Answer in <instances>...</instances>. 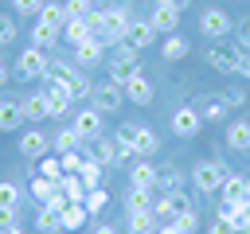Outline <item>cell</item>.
Wrapping results in <instances>:
<instances>
[{"label": "cell", "instance_id": "1", "mask_svg": "<svg viewBox=\"0 0 250 234\" xmlns=\"http://www.w3.org/2000/svg\"><path fill=\"white\" fill-rule=\"evenodd\" d=\"M43 82H51V86H66L74 101H82V98L90 101V86H94V82H86V78H82V70H78L74 62H59V66H51Z\"/></svg>", "mask_w": 250, "mask_h": 234}, {"label": "cell", "instance_id": "2", "mask_svg": "<svg viewBox=\"0 0 250 234\" xmlns=\"http://www.w3.org/2000/svg\"><path fill=\"white\" fill-rule=\"evenodd\" d=\"M47 70H51L47 51H39V47L27 43V47L16 55V78H20V82H39V78H47Z\"/></svg>", "mask_w": 250, "mask_h": 234}, {"label": "cell", "instance_id": "3", "mask_svg": "<svg viewBox=\"0 0 250 234\" xmlns=\"http://www.w3.org/2000/svg\"><path fill=\"white\" fill-rule=\"evenodd\" d=\"M223 179H227V168H223L219 160H199V164L191 168V183H195V191H203V195H215V191L223 187Z\"/></svg>", "mask_w": 250, "mask_h": 234}, {"label": "cell", "instance_id": "4", "mask_svg": "<svg viewBox=\"0 0 250 234\" xmlns=\"http://www.w3.org/2000/svg\"><path fill=\"white\" fill-rule=\"evenodd\" d=\"M129 12L125 8H105V23H102V31H98V39L105 43V47H121V39H125V27H129Z\"/></svg>", "mask_w": 250, "mask_h": 234}, {"label": "cell", "instance_id": "5", "mask_svg": "<svg viewBox=\"0 0 250 234\" xmlns=\"http://www.w3.org/2000/svg\"><path fill=\"white\" fill-rule=\"evenodd\" d=\"M121 101H125V90H121L117 82H94V86H90V105H94V109L117 113Z\"/></svg>", "mask_w": 250, "mask_h": 234}, {"label": "cell", "instance_id": "6", "mask_svg": "<svg viewBox=\"0 0 250 234\" xmlns=\"http://www.w3.org/2000/svg\"><path fill=\"white\" fill-rule=\"evenodd\" d=\"M199 129H203V113H199V105H180V109L172 113V133H176L180 140L195 136Z\"/></svg>", "mask_w": 250, "mask_h": 234}, {"label": "cell", "instance_id": "7", "mask_svg": "<svg viewBox=\"0 0 250 234\" xmlns=\"http://www.w3.org/2000/svg\"><path fill=\"white\" fill-rule=\"evenodd\" d=\"M156 39V27L148 23V20H129V27H125V39H121V47H129V51H145L148 43Z\"/></svg>", "mask_w": 250, "mask_h": 234}, {"label": "cell", "instance_id": "8", "mask_svg": "<svg viewBox=\"0 0 250 234\" xmlns=\"http://www.w3.org/2000/svg\"><path fill=\"white\" fill-rule=\"evenodd\" d=\"M141 70V58H137V51H129V47H121V55L109 62V82H117V86H125L133 74Z\"/></svg>", "mask_w": 250, "mask_h": 234}, {"label": "cell", "instance_id": "9", "mask_svg": "<svg viewBox=\"0 0 250 234\" xmlns=\"http://www.w3.org/2000/svg\"><path fill=\"white\" fill-rule=\"evenodd\" d=\"M191 203H188V195L184 191H168V195H160L156 203H152V214H156V222H172L180 211H188Z\"/></svg>", "mask_w": 250, "mask_h": 234}, {"label": "cell", "instance_id": "10", "mask_svg": "<svg viewBox=\"0 0 250 234\" xmlns=\"http://www.w3.org/2000/svg\"><path fill=\"white\" fill-rule=\"evenodd\" d=\"M199 31H203L207 39H223V35H230V16H227L223 8H207V12L199 16Z\"/></svg>", "mask_w": 250, "mask_h": 234}, {"label": "cell", "instance_id": "11", "mask_svg": "<svg viewBox=\"0 0 250 234\" xmlns=\"http://www.w3.org/2000/svg\"><path fill=\"white\" fill-rule=\"evenodd\" d=\"M207 66L211 70H223V74H238V62H242V47L234 51H223V47H207Z\"/></svg>", "mask_w": 250, "mask_h": 234}, {"label": "cell", "instance_id": "12", "mask_svg": "<svg viewBox=\"0 0 250 234\" xmlns=\"http://www.w3.org/2000/svg\"><path fill=\"white\" fill-rule=\"evenodd\" d=\"M70 129H74L82 140H98V129H102V109H94V105L78 109V113H74V121H70Z\"/></svg>", "mask_w": 250, "mask_h": 234}, {"label": "cell", "instance_id": "13", "mask_svg": "<svg viewBox=\"0 0 250 234\" xmlns=\"http://www.w3.org/2000/svg\"><path fill=\"white\" fill-rule=\"evenodd\" d=\"M121 90H125V98H129L133 105H148V101L156 98V90H152V82H148V78H145L141 70H137V74H133V78H129V82L121 86Z\"/></svg>", "mask_w": 250, "mask_h": 234}, {"label": "cell", "instance_id": "14", "mask_svg": "<svg viewBox=\"0 0 250 234\" xmlns=\"http://www.w3.org/2000/svg\"><path fill=\"white\" fill-rule=\"evenodd\" d=\"M148 23H152L156 31H164V35H176L180 8H172V4H160V0H156V8H152V16H148Z\"/></svg>", "mask_w": 250, "mask_h": 234}, {"label": "cell", "instance_id": "15", "mask_svg": "<svg viewBox=\"0 0 250 234\" xmlns=\"http://www.w3.org/2000/svg\"><path fill=\"white\" fill-rule=\"evenodd\" d=\"M102 58H105V43H102V39H94V35H90L86 43H78V47H74V66H98Z\"/></svg>", "mask_w": 250, "mask_h": 234}, {"label": "cell", "instance_id": "16", "mask_svg": "<svg viewBox=\"0 0 250 234\" xmlns=\"http://www.w3.org/2000/svg\"><path fill=\"white\" fill-rule=\"evenodd\" d=\"M47 148H51V140H47L39 129H27V133L20 136V152H23L27 160H43V156H47Z\"/></svg>", "mask_w": 250, "mask_h": 234}, {"label": "cell", "instance_id": "17", "mask_svg": "<svg viewBox=\"0 0 250 234\" xmlns=\"http://www.w3.org/2000/svg\"><path fill=\"white\" fill-rule=\"evenodd\" d=\"M23 121H27L23 117V105L12 101V98H0V133H16Z\"/></svg>", "mask_w": 250, "mask_h": 234}, {"label": "cell", "instance_id": "18", "mask_svg": "<svg viewBox=\"0 0 250 234\" xmlns=\"http://www.w3.org/2000/svg\"><path fill=\"white\" fill-rule=\"evenodd\" d=\"M152 211V187H129L125 191V214H148Z\"/></svg>", "mask_w": 250, "mask_h": 234}, {"label": "cell", "instance_id": "19", "mask_svg": "<svg viewBox=\"0 0 250 234\" xmlns=\"http://www.w3.org/2000/svg\"><path fill=\"white\" fill-rule=\"evenodd\" d=\"M215 214H223L238 234H250V207L246 203H223V211H215Z\"/></svg>", "mask_w": 250, "mask_h": 234}, {"label": "cell", "instance_id": "20", "mask_svg": "<svg viewBox=\"0 0 250 234\" xmlns=\"http://www.w3.org/2000/svg\"><path fill=\"white\" fill-rule=\"evenodd\" d=\"M246 191H250L246 176H230V172H227V179H223V187H219L223 203H246Z\"/></svg>", "mask_w": 250, "mask_h": 234}, {"label": "cell", "instance_id": "21", "mask_svg": "<svg viewBox=\"0 0 250 234\" xmlns=\"http://www.w3.org/2000/svg\"><path fill=\"white\" fill-rule=\"evenodd\" d=\"M129 187H156V164L148 160L129 164Z\"/></svg>", "mask_w": 250, "mask_h": 234}, {"label": "cell", "instance_id": "22", "mask_svg": "<svg viewBox=\"0 0 250 234\" xmlns=\"http://www.w3.org/2000/svg\"><path fill=\"white\" fill-rule=\"evenodd\" d=\"M227 148L250 152V121H230L227 125Z\"/></svg>", "mask_w": 250, "mask_h": 234}, {"label": "cell", "instance_id": "23", "mask_svg": "<svg viewBox=\"0 0 250 234\" xmlns=\"http://www.w3.org/2000/svg\"><path fill=\"white\" fill-rule=\"evenodd\" d=\"M43 94H47V109H51V117H62V113L70 109V101H74L66 86H47Z\"/></svg>", "mask_w": 250, "mask_h": 234}, {"label": "cell", "instance_id": "24", "mask_svg": "<svg viewBox=\"0 0 250 234\" xmlns=\"http://www.w3.org/2000/svg\"><path fill=\"white\" fill-rule=\"evenodd\" d=\"M20 105H23V117H27V121H43V117H51V109H47V94H43V90H39V94H27Z\"/></svg>", "mask_w": 250, "mask_h": 234}, {"label": "cell", "instance_id": "25", "mask_svg": "<svg viewBox=\"0 0 250 234\" xmlns=\"http://www.w3.org/2000/svg\"><path fill=\"white\" fill-rule=\"evenodd\" d=\"M35 20L47 23V27H55V31H62V27H66V8H62V4H43Z\"/></svg>", "mask_w": 250, "mask_h": 234}, {"label": "cell", "instance_id": "26", "mask_svg": "<svg viewBox=\"0 0 250 234\" xmlns=\"http://www.w3.org/2000/svg\"><path fill=\"white\" fill-rule=\"evenodd\" d=\"M78 144H82V136H78L70 125H66V129H59V133L51 136V148H55L59 156H62V152H78Z\"/></svg>", "mask_w": 250, "mask_h": 234}, {"label": "cell", "instance_id": "27", "mask_svg": "<svg viewBox=\"0 0 250 234\" xmlns=\"http://www.w3.org/2000/svg\"><path fill=\"white\" fill-rule=\"evenodd\" d=\"M90 160H98L102 168H109V164H117V140H94V148H90Z\"/></svg>", "mask_w": 250, "mask_h": 234}, {"label": "cell", "instance_id": "28", "mask_svg": "<svg viewBox=\"0 0 250 234\" xmlns=\"http://www.w3.org/2000/svg\"><path fill=\"white\" fill-rule=\"evenodd\" d=\"M86 218H90V211H86L82 203H66V207H62V230H82Z\"/></svg>", "mask_w": 250, "mask_h": 234}, {"label": "cell", "instance_id": "29", "mask_svg": "<svg viewBox=\"0 0 250 234\" xmlns=\"http://www.w3.org/2000/svg\"><path fill=\"white\" fill-rule=\"evenodd\" d=\"M62 31H55V27H47V23H31V47H39V51H47V47H55V39H59Z\"/></svg>", "mask_w": 250, "mask_h": 234}, {"label": "cell", "instance_id": "30", "mask_svg": "<svg viewBox=\"0 0 250 234\" xmlns=\"http://www.w3.org/2000/svg\"><path fill=\"white\" fill-rule=\"evenodd\" d=\"M227 109H230V105H227V98H215V94L199 101V113H203V121H223V117H227Z\"/></svg>", "mask_w": 250, "mask_h": 234}, {"label": "cell", "instance_id": "31", "mask_svg": "<svg viewBox=\"0 0 250 234\" xmlns=\"http://www.w3.org/2000/svg\"><path fill=\"white\" fill-rule=\"evenodd\" d=\"M156 187L168 195V191H180V168L176 164H160L156 168Z\"/></svg>", "mask_w": 250, "mask_h": 234}, {"label": "cell", "instance_id": "32", "mask_svg": "<svg viewBox=\"0 0 250 234\" xmlns=\"http://www.w3.org/2000/svg\"><path fill=\"white\" fill-rule=\"evenodd\" d=\"M35 230H43V234H59V230H62V214L51 211V207H39V214H35Z\"/></svg>", "mask_w": 250, "mask_h": 234}, {"label": "cell", "instance_id": "33", "mask_svg": "<svg viewBox=\"0 0 250 234\" xmlns=\"http://www.w3.org/2000/svg\"><path fill=\"white\" fill-rule=\"evenodd\" d=\"M62 39L66 43H86L90 39V27H86V16H78V20H66V27H62Z\"/></svg>", "mask_w": 250, "mask_h": 234}, {"label": "cell", "instance_id": "34", "mask_svg": "<svg viewBox=\"0 0 250 234\" xmlns=\"http://www.w3.org/2000/svg\"><path fill=\"white\" fill-rule=\"evenodd\" d=\"M59 191H62L70 203H82V199H86V183H82V176H62V179H59Z\"/></svg>", "mask_w": 250, "mask_h": 234}, {"label": "cell", "instance_id": "35", "mask_svg": "<svg viewBox=\"0 0 250 234\" xmlns=\"http://www.w3.org/2000/svg\"><path fill=\"white\" fill-rule=\"evenodd\" d=\"M156 226H160V222H156L152 211H148V214H129V230H125V234H156Z\"/></svg>", "mask_w": 250, "mask_h": 234}, {"label": "cell", "instance_id": "36", "mask_svg": "<svg viewBox=\"0 0 250 234\" xmlns=\"http://www.w3.org/2000/svg\"><path fill=\"white\" fill-rule=\"evenodd\" d=\"M55 191H59V183H55V179H47V176H35V179H31V199H39V207H43Z\"/></svg>", "mask_w": 250, "mask_h": 234}, {"label": "cell", "instance_id": "37", "mask_svg": "<svg viewBox=\"0 0 250 234\" xmlns=\"http://www.w3.org/2000/svg\"><path fill=\"white\" fill-rule=\"evenodd\" d=\"M137 133H141V125H137V121H125V125L113 133V140H117L121 148H133V152H137Z\"/></svg>", "mask_w": 250, "mask_h": 234}, {"label": "cell", "instance_id": "38", "mask_svg": "<svg viewBox=\"0 0 250 234\" xmlns=\"http://www.w3.org/2000/svg\"><path fill=\"white\" fill-rule=\"evenodd\" d=\"M160 55H164V58H184V55H188V39H184V35H168L164 47H160Z\"/></svg>", "mask_w": 250, "mask_h": 234}, {"label": "cell", "instance_id": "39", "mask_svg": "<svg viewBox=\"0 0 250 234\" xmlns=\"http://www.w3.org/2000/svg\"><path fill=\"white\" fill-rule=\"evenodd\" d=\"M156 148H160V140H156V133L141 125V133H137V156H152Z\"/></svg>", "mask_w": 250, "mask_h": 234}, {"label": "cell", "instance_id": "40", "mask_svg": "<svg viewBox=\"0 0 250 234\" xmlns=\"http://www.w3.org/2000/svg\"><path fill=\"white\" fill-rule=\"evenodd\" d=\"M78 176H82V183H86V191H94V187H102V164H98V160H86Z\"/></svg>", "mask_w": 250, "mask_h": 234}, {"label": "cell", "instance_id": "41", "mask_svg": "<svg viewBox=\"0 0 250 234\" xmlns=\"http://www.w3.org/2000/svg\"><path fill=\"white\" fill-rule=\"evenodd\" d=\"M39 176H47V179L59 183V179H62V160H59V156H43V160H39Z\"/></svg>", "mask_w": 250, "mask_h": 234}, {"label": "cell", "instance_id": "42", "mask_svg": "<svg viewBox=\"0 0 250 234\" xmlns=\"http://www.w3.org/2000/svg\"><path fill=\"white\" fill-rule=\"evenodd\" d=\"M0 207H20V187L12 179H0Z\"/></svg>", "mask_w": 250, "mask_h": 234}, {"label": "cell", "instance_id": "43", "mask_svg": "<svg viewBox=\"0 0 250 234\" xmlns=\"http://www.w3.org/2000/svg\"><path fill=\"white\" fill-rule=\"evenodd\" d=\"M59 160H62V176H78V172H82V164H86V160H82V152H62Z\"/></svg>", "mask_w": 250, "mask_h": 234}, {"label": "cell", "instance_id": "44", "mask_svg": "<svg viewBox=\"0 0 250 234\" xmlns=\"http://www.w3.org/2000/svg\"><path fill=\"white\" fill-rule=\"evenodd\" d=\"M172 222H176V226H180L184 234H191V230L199 226V214H195V207H188V211H180V214H176Z\"/></svg>", "mask_w": 250, "mask_h": 234}, {"label": "cell", "instance_id": "45", "mask_svg": "<svg viewBox=\"0 0 250 234\" xmlns=\"http://www.w3.org/2000/svg\"><path fill=\"white\" fill-rule=\"evenodd\" d=\"M105 199H109V195H105L102 187H94V191H86V199H82V207H86V211L94 214V211H102V207H105Z\"/></svg>", "mask_w": 250, "mask_h": 234}, {"label": "cell", "instance_id": "46", "mask_svg": "<svg viewBox=\"0 0 250 234\" xmlns=\"http://www.w3.org/2000/svg\"><path fill=\"white\" fill-rule=\"evenodd\" d=\"M43 4H47V0H12V8H16L20 16H39Z\"/></svg>", "mask_w": 250, "mask_h": 234}, {"label": "cell", "instance_id": "47", "mask_svg": "<svg viewBox=\"0 0 250 234\" xmlns=\"http://www.w3.org/2000/svg\"><path fill=\"white\" fill-rule=\"evenodd\" d=\"M12 39H16V23H12V16H4V12H0V47H4V43H12Z\"/></svg>", "mask_w": 250, "mask_h": 234}, {"label": "cell", "instance_id": "48", "mask_svg": "<svg viewBox=\"0 0 250 234\" xmlns=\"http://www.w3.org/2000/svg\"><path fill=\"white\" fill-rule=\"evenodd\" d=\"M207 234H238V230H234V226H230V222H227L223 214H215V222L207 226Z\"/></svg>", "mask_w": 250, "mask_h": 234}, {"label": "cell", "instance_id": "49", "mask_svg": "<svg viewBox=\"0 0 250 234\" xmlns=\"http://www.w3.org/2000/svg\"><path fill=\"white\" fill-rule=\"evenodd\" d=\"M8 226H16V207H0V234Z\"/></svg>", "mask_w": 250, "mask_h": 234}, {"label": "cell", "instance_id": "50", "mask_svg": "<svg viewBox=\"0 0 250 234\" xmlns=\"http://www.w3.org/2000/svg\"><path fill=\"white\" fill-rule=\"evenodd\" d=\"M238 47L250 55V20H242V23H238Z\"/></svg>", "mask_w": 250, "mask_h": 234}, {"label": "cell", "instance_id": "51", "mask_svg": "<svg viewBox=\"0 0 250 234\" xmlns=\"http://www.w3.org/2000/svg\"><path fill=\"white\" fill-rule=\"evenodd\" d=\"M66 203H70V199H66L62 191H55V195H51V199H47L43 207H51V211H59V214H62V207H66Z\"/></svg>", "mask_w": 250, "mask_h": 234}, {"label": "cell", "instance_id": "52", "mask_svg": "<svg viewBox=\"0 0 250 234\" xmlns=\"http://www.w3.org/2000/svg\"><path fill=\"white\" fill-rule=\"evenodd\" d=\"M223 98H227V105H242V101H246V94H242V90H227Z\"/></svg>", "mask_w": 250, "mask_h": 234}, {"label": "cell", "instance_id": "53", "mask_svg": "<svg viewBox=\"0 0 250 234\" xmlns=\"http://www.w3.org/2000/svg\"><path fill=\"white\" fill-rule=\"evenodd\" d=\"M133 156H137V152H133V148H121V144H117V164H121V168H125V164H129V160H133Z\"/></svg>", "mask_w": 250, "mask_h": 234}, {"label": "cell", "instance_id": "54", "mask_svg": "<svg viewBox=\"0 0 250 234\" xmlns=\"http://www.w3.org/2000/svg\"><path fill=\"white\" fill-rule=\"evenodd\" d=\"M156 234H184V230H180L176 222H160V226H156Z\"/></svg>", "mask_w": 250, "mask_h": 234}, {"label": "cell", "instance_id": "55", "mask_svg": "<svg viewBox=\"0 0 250 234\" xmlns=\"http://www.w3.org/2000/svg\"><path fill=\"white\" fill-rule=\"evenodd\" d=\"M238 74H242V78H250V55H246V51H242V62H238Z\"/></svg>", "mask_w": 250, "mask_h": 234}, {"label": "cell", "instance_id": "56", "mask_svg": "<svg viewBox=\"0 0 250 234\" xmlns=\"http://www.w3.org/2000/svg\"><path fill=\"white\" fill-rule=\"evenodd\" d=\"M94 234H117V226H109V222H98V226H94Z\"/></svg>", "mask_w": 250, "mask_h": 234}, {"label": "cell", "instance_id": "57", "mask_svg": "<svg viewBox=\"0 0 250 234\" xmlns=\"http://www.w3.org/2000/svg\"><path fill=\"white\" fill-rule=\"evenodd\" d=\"M160 4H172V8H180V12H184V8L191 4V0H160Z\"/></svg>", "mask_w": 250, "mask_h": 234}, {"label": "cell", "instance_id": "58", "mask_svg": "<svg viewBox=\"0 0 250 234\" xmlns=\"http://www.w3.org/2000/svg\"><path fill=\"white\" fill-rule=\"evenodd\" d=\"M4 82H8V66L0 62V86H4Z\"/></svg>", "mask_w": 250, "mask_h": 234}, {"label": "cell", "instance_id": "59", "mask_svg": "<svg viewBox=\"0 0 250 234\" xmlns=\"http://www.w3.org/2000/svg\"><path fill=\"white\" fill-rule=\"evenodd\" d=\"M4 234H23V230H20V226H8V230H4Z\"/></svg>", "mask_w": 250, "mask_h": 234}, {"label": "cell", "instance_id": "60", "mask_svg": "<svg viewBox=\"0 0 250 234\" xmlns=\"http://www.w3.org/2000/svg\"><path fill=\"white\" fill-rule=\"evenodd\" d=\"M246 183H250V179H246ZM246 207H250V191H246Z\"/></svg>", "mask_w": 250, "mask_h": 234}, {"label": "cell", "instance_id": "61", "mask_svg": "<svg viewBox=\"0 0 250 234\" xmlns=\"http://www.w3.org/2000/svg\"><path fill=\"white\" fill-rule=\"evenodd\" d=\"M82 4H90V8H94V0H82Z\"/></svg>", "mask_w": 250, "mask_h": 234}]
</instances>
